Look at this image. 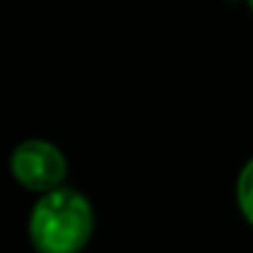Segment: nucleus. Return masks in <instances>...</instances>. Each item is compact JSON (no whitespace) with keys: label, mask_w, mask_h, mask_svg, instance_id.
Listing matches in <instances>:
<instances>
[{"label":"nucleus","mask_w":253,"mask_h":253,"mask_svg":"<svg viewBox=\"0 0 253 253\" xmlns=\"http://www.w3.org/2000/svg\"><path fill=\"white\" fill-rule=\"evenodd\" d=\"M93 231V210L82 193L57 188L30 212V242L39 253H77Z\"/></svg>","instance_id":"f257e3e1"},{"label":"nucleus","mask_w":253,"mask_h":253,"mask_svg":"<svg viewBox=\"0 0 253 253\" xmlns=\"http://www.w3.org/2000/svg\"><path fill=\"white\" fill-rule=\"evenodd\" d=\"M11 171L19 185L30 188V191L52 193L66 180V158L55 144L44 142V139H30L14 150Z\"/></svg>","instance_id":"f03ea898"},{"label":"nucleus","mask_w":253,"mask_h":253,"mask_svg":"<svg viewBox=\"0 0 253 253\" xmlns=\"http://www.w3.org/2000/svg\"><path fill=\"white\" fill-rule=\"evenodd\" d=\"M237 202H240V210L248 218V223L253 226V158L240 171V180H237Z\"/></svg>","instance_id":"7ed1b4c3"},{"label":"nucleus","mask_w":253,"mask_h":253,"mask_svg":"<svg viewBox=\"0 0 253 253\" xmlns=\"http://www.w3.org/2000/svg\"><path fill=\"white\" fill-rule=\"evenodd\" d=\"M248 6H251V8H253V0H248Z\"/></svg>","instance_id":"20e7f679"}]
</instances>
